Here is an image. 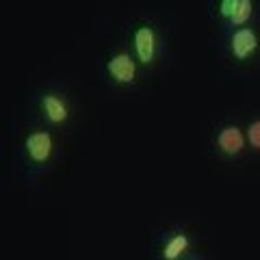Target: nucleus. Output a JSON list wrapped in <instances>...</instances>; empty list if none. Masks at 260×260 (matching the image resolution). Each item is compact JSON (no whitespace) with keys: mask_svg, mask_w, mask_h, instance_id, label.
<instances>
[{"mask_svg":"<svg viewBox=\"0 0 260 260\" xmlns=\"http://www.w3.org/2000/svg\"><path fill=\"white\" fill-rule=\"evenodd\" d=\"M107 72L111 74L113 80H117V83H133L137 68H135L133 56L128 52H117L107 61Z\"/></svg>","mask_w":260,"mask_h":260,"instance_id":"f257e3e1","label":"nucleus"},{"mask_svg":"<svg viewBox=\"0 0 260 260\" xmlns=\"http://www.w3.org/2000/svg\"><path fill=\"white\" fill-rule=\"evenodd\" d=\"M135 52L143 65H150L156 52V35L150 24H143L135 30Z\"/></svg>","mask_w":260,"mask_h":260,"instance_id":"f03ea898","label":"nucleus"},{"mask_svg":"<svg viewBox=\"0 0 260 260\" xmlns=\"http://www.w3.org/2000/svg\"><path fill=\"white\" fill-rule=\"evenodd\" d=\"M24 148H26L30 160L44 162V160H48V156H50V152H52V137L48 135L46 130H35V133H30L26 137Z\"/></svg>","mask_w":260,"mask_h":260,"instance_id":"7ed1b4c3","label":"nucleus"},{"mask_svg":"<svg viewBox=\"0 0 260 260\" xmlns=\"http://www.w3.org/2000/svg\"><path fill=\"white\" fill-rule=\"evenodd\" d=\"M256 48H258V35L251 28H239L232 32L230 50L237 59H247Z\"/></svg>","mask_w":260,"mask_h":260,"instance_id":"20e7f679","label":"nucleus"},{"mask_svg":"<svg viewBox=\"0 0 260 260\" xmlns=\"http://www.w3.org/2000/svg\"><path fill=\"white\" fill-rule=\"evenodd\" d=\"M243 143H245V139H243V133L239 126H232V124L223 126L217 135V145L225 156H237V154H241Z\"/></svg>","mask_w":260,"mask_h":260,"instance_id":"39448f33","label":"nucleus"},{"mask_svg":"<svg viewBox=\"0 0 260 260\" xmlns=\"http://www.w3.org/2000/svg\"><path fill=\"white\" fill-rule=\"evenodd\" d=\"M42 109L52 124H61V121L68 119V104H65L63 98L56 95V93H46L42 98Z\"/></svg>","mask_w":260,"mask_h":260,"instance_id":"423d86ee","label":"nucleus"},{"mask_svg":"<svg viewBox=\"0 0 260 260\" xmlns=\"http://www.w3.org/2000/svg\"><path fill=\"white\" fill-rule=\"evenodd\" d=\"M186 247H189V237L184 232H176L162 247V260H178L186 251Z\"/></svg>","mask_w":260,"mask_h":260,"instance_id":"0eeeda50","label":"nucleus"},{"mask_svg":"<svg viewBox=\"0 0 260 260\" xmlns=\"http://www.w3.org/2000/svg\"><path fill=\"white\" fill-rule=\"evenodd\" d=\"M249 15H251V0H237L228 20L232 24H243V22H247Z\"/></svg>","mask_w":260,"mask_h":260,"instance_id":"6e6552de","label":"nucleus"},{"mask_svg":"<svg viewBox=\"0 0 260 260\" xmlns=\"http://www.w3.org/2000/svg\"><path fill=\"white\" fill-rule=\"evenodd\" d=\"M247 139L251 143V148L260 150V119H254L251 124L247 126Z\"/></svg>","mask_w":260,"mask_h":260,"instance_id":"1a4fd4ad","label":"nucleus"},{"mask_svg":"<svg viewBox=\"0 0 260 260\" xmlns=\"http://www.w3.org/2000/svg\"><path fill=\"white\" fill-rule=\"evenodd\" d=\"M234 3H237V0H221V5H219V9H221V15L230 18V13H232V9H234Z\"/></svg>","mask_w":260,"mask_h":260,"instance_id":"9d476101","label":"nucleus"}]
</instances>
